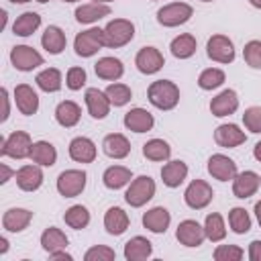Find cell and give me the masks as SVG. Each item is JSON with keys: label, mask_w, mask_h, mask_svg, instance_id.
Instances as JSON below:
<instances>
[{"label": "cell", "mask_w": 261, "mask_h": 261, "mask_svg": "<svg viewBox=\"0 0 261 261\" xmlns=\"http://www.w3.org/2000/svg\"><path fill=\"white\" fill-rule=\"evenodd\" d=\"M147 98L159 110H173L179 102V88L171 80H157L149 86Z\"/></svg>", "instance_id": "6da1fadb"}, {"label": "cell", "mask_w": 261, "mask_h": 261, "mask_svg": "<svg viewBox=\"0 0 261 261\" xmlns=\"http://www.w3.org/2000/svg\"><path fill=\"white\" fill-rule=\"evenodd\" d=\"M102 47H106L104 29L92 27V29L82 31V33L75 35L73 49H75V55H80V57H92V55H96Z\"/></svg>", "instance_id": "7a4b0ae2"}, {"label": "cell", "mask_w": 261, "mask_h": 261, "mask_svg": "<svg viewBox=\"0 0 261 261\" xmlns=\"http://www.w3.org/2000/svg\"><path fill=\"white\" fill-rule=\"evenodd\" d=\"M104 37H106V47L110 49L124 47L135 37V24L128 18H114L104 27Z\"/></svg>", "instance_id": "3957f363"}, {"label": "cell", "mask_w": 261, "mask_h": 261, "mask_svg": "<svg viewBox=\"0 0 261 261\" xmlns=\"http://www.w3.org/2000/svg\"><path fill=\"white\" fill-rule=\"evenodd\" d=\"M155 196V181L153 177L149 175H139L130 181V186L126 188V194H124V200L128 206L133 208H141L145 206L151 198Z\"/></svg>", "instance_id": "277c9868"}, {"label": "cell", "mask_w": 261, "mask_h": 261, "mask_svg": "<svg viewBox=\"0 0 261 261\" xmlns=\"http://www.w3.org/2000/svg\"><path fill=\"white\" fill-rule=\"evenodd\" d=\"M31 149H33L31 135L24 133V130H14L2 141L0 155L2 157H12V159H27L31 155Z\"/></svg>", "instance_id": "5b68a950"}, {"label": "cell", "mask_w": 261, "mask_h": 261, "mask_svg": "<svg viewBox=\"0 0 261 261\" xmlns=\"http://www.w3.org/2000/svg\"><path fill=\"white\" fill-rule=\"evenodd\" d=\"M194 14V8L186 2H171V4H165L163 8L157 10V22L161 27H179L184 22H188Z\"/></svg>", "instance_id": "8992f818"}, {"label": "cell", "mask_w": 261, "mask_h": 261, "mask_svg": "<svg viewBox=\"0 0 261 261\" xmlns=\"http://www.w3.org/2000/svg\"><path fill=\"white\" fill-rule=\"evenodd\" d=\"M86 171L84 169H65L57 175V192L63 196V198H75L84 192L86 188Z\"/></svg>", "instance_id": "52a82bcc"}, {"label": "cell", "mask_w": 261, "mask_h": 261, "mask_svg": "<svg viewBox=\"0 0 261 261\" xmlns=\"http://www.w3.org/2000/svg\"><path fill=\"white\" fill-rule=\"evenodd\" d=\"M212 198H214V190H212L210 184L204 181V179H192L190 186H188L186 192H184V200H186V204H188L192 210H202V208H206V206L212 202Z\"/></svg>", "instance_id": "ba28073f"}, {"label": "cell", "mask_w": 261, "mask_h": 261, "mask_svg": "<svg viewBox=\"0 0 261 261\" xmlns=\"http://www.w3.org/2000/svg\"><path fill=\"white\" fill-rule=\"evenodd\" d=\"M206 53L216 63H232L234 61V45L226 35H212L206 43Z\"/></svg>", "instance_id": "9c48e42d"}, {"label": "cell", "mask_w": 261, "mask_h": 261, "mask_svg": "<svg viewBox=\"0 0 261 261\" xmlns=\"http://www.w3.org/2000/svg\"><path fill=\"white\" fill-rule=\"evenodd\" d=\"M10 63L18 71H33L39 65H43V55L29 45H16L10 51Z\"/></svg>", "instance_id": "30bf717a"}, {"label": "cell", "mask_w": 261, "mask_h": 261, "mask_svg": "<svg viewBox=\"0 0 261 261\" xmlns=\"http://www.w3.org/2000/svg\"><path fill=\"white\" fill-rule=\"evenodd\" d=\"M175 239L184 245V247H200L206 239V230L204 226L198 222V220H181L177 224V230H175Z\"/></svg>", "instance_id": "8fae6325"}, {"label": "cell", "mask_w": 261, "mask_h": 261, "mask_svg": "<svg viewBox=\"0 0 261 261\" xmlns=\"http://www.w3.org/2000/svg\"><path fill=\"white\" fill-rule=\"evenodd\" d=\"M135 65L141 73L153 75L165 65V59H163V55L157 47H141L137 57H135Z\"/></svg>", "instance_id": "7c38bea8"}, {"label": "cell", "mask_w": 261, "mask_h": 261, "mask_svg": "<svg viewBox=\"0 0 261 261\" xmlns=\"http://www.w3.org/2000/svg\"><path fill=\"white\" fill-rule=\"evenodd\" d=\"M84 100H86V106H88V112H90L92 118L102 120V118L108 116L112 104H110L106 92H102V90H98V88H88Z\"/></svg>", "instance_id": "4fadbf2b"}, {"label": "cell", "mask_w": 261, "mask_h": 261, "mask_svg": "<svg viewBox=\"0 0 261 261\" xmlns=\"http://www.w3.org/2000/svg\"><path fill=\"white\" fill-rule=\"evenodd\" d=\"M237 108H239V96H237V92L230 90V88L222 90L220 94H216V96L210 100V112H212L214 116H218V118L234 114Z\"/></svg>", "instance_id": "5bb4252c"}, {"label": "cell", "mask_w": 261, "mask_h": 261, "mask_svg": "<svg viewBox=\"0 0 261 261\" xmlns=\"http://www.w3.org/2000/svg\"><path fill=\"white\" fill-rule=\"evenodd\" d=\"M208 173L214 179H218V181L234 179V175H237V163L230 157H226L222 153H216V155H212L208 159Z\"/></svg>", "instance_id": "9a60e30c"}, {"label": "cell", "mask_w": 261, "mask_h": 261, "mask_svg": "<svg viewBox=\"0 0 261 261\" xmlns=\"http://www.w3.org/2000/svg\"><path fill=\"white\" fill-rule=\"evenodd\" d=\"M259 186H261V177L255 171L247 169V171H241V173L234 175V179H232V194H234V198L245 200V198H251L259 190Z\"/></svg>", "instance_id": "2e32d148"}, {"label": "cell", "mask_w": 261, "mask_h": 261, "mask_svg": "<svg viewBox=\"0 0 261 261\" xmlns=\"http://www.w3.org/2000/svg\"><path fill=\"white\" fill-rule=\"evenodd\" d=\"M14 102H16V108L20 110V114H24V116H31L39 110V96L29 84H18L14 88Z\"/></svg>", "instance_id": "e0dca14e"}, {"label": "cell", "mask_w": 261, "mask_h": 261, "mask_svg": "<svg viewBox=\"0 0 261 261\" xmlns=\"http://www.w3.org/2000/svg\"><path fill=\"white\" fill-rule=\"evenodd\" d=\"M214 141H216L220 147L232 149V147L243 145V143L247 141V135H245V130H241L237 124L226 122V124L216 126V130H214Z\"/></svg>", "instance_id": "ac0fdd59"}, {"label": "cell", "mask_w": 261, "mask_h": 261, "mask_svg": "<svg viewBox=\"0 0 261 261\" xmlns=\"http://www.w3.org/2000/svg\"><path fill=\"white\" fill-rule=\"evenodd\" d=\"M124 126L128 128V130H133V133H147V130H151L153 128V124H155V118H153V114L149 112V110H145V108H130L126 114H124Z\"/></svg>", "instance_id": "d6986e66"}, {"label": "cell", "mask_w": 261, "mask_h": 261, "mask_svg": "<svg viewBox=\"0 0 261 261\" xmlns=\"http://www.w3.org/2000/svg\"><path fill=\"white\" fill-rule=\"evenodd\" d=\"M98 155V149L92 139L88 137H75L69 143V157L77 163H92Z\"/></svg>", "instance_id": "ffe728a7"}, {"label": "cell", "mask_w": 261, "mask_h": 261, "mask_svg": "<svg viewBox=\"0 0 261 261\" xmlns=\"http://www.w3.org/2000/svg\"><path fill=\"white\" fill-rule=\"evenodd\" d=\"M169 222H171V214L167 208L163 206H155L151 210H147L143 214V226L155 234H161L169 228Z\"/></svg>", "instance_id": "44dd1931"}, {"label": "cell", "mask_w": 261, "mask_h": 261, "mask_svg": "<svg viewBox=\"0 0 261 261\" xmlns=\"http://www.w3.org/2000/svg\"><path fill=\"white\" fill-rule=\"evenodd\" d=\"M14 177H16V186L22 192H35L43 184V171H41V165H37V163L35 165H22Z\"/></svg>", "instance_id": "7402d4cb"}, {"label": "cell", "mask_w": 261, "mask_h": 261, "mask_svg": "<svg viewBox=\"0 0 261 261\" xmlns=\"http://www.w3.org/2000/svg\"><path fill=\"white\" fill-rule=\"evenodd\" d=\"M33 220V212L27 208H10L2 216V226L8 232H22Z\"/></svg>", "instance_id": "603a6c76"}, {"label": "cell", "mask_w": 261, "mask_h": 261, "mask_svg": "<svg viewBox=\"0 0 261 261\" xmlns=\"http://www.w3.org/2000/svg\"><path fill=\"white\" fill-rule=\"evenodd\" d=\"M102 149L104 153L110 157V159H124L128 157L130 153V143L124 135L120 133H112V135H106L104 141H102Z\"/></svg>", "instance_id": "cb8c5ba5"}, {"label": "cell", "mask_w": 261, "mask_h": 261, "mask_svg": "<svg viewBox=\"0 0 261 261\" xmlns=\"http://www.w3.org/2000/svg\"><path fill=\"white\" fill-rule=\"evenodd\" d=\"M94 71L100 80H108V82H116L122 77L124 73V65L120 59L116 57H100L96 63H94Z\"/></svg>", "instance_id": "d4e9b609"}, {"label": "cell", "mask_w": 261, "mask_h": 261, "mask_svg": "<svg viewBox=\"0 0 261 261\" xmlns=\"http://www.w3.org/2000/svg\"><path fill=\"white\" fill-rule=\"evenodd\" d=\"M186 177H188V165L184 161H179V159L167 161L161 167V179H163V184L167 188H179Z\"/></svg>", "instance_id": "484cf974"}, {"label": "cell", "mask_w": 261, "mask_h": 261, "mask_svg": "<svg viewBox=\"0 0 261 261\" xmlns=\"http://www.w3.org/2000/svg\"><path fill=\"white\" fill-rule=\"evenodd\" d=\"M153 255V245L145 237H133L124 243V259L126 261H143Z\"/></svg>", "instance_id": "4316f807"}, {"label": "cell", "mask_w": 261, "mask_h": 261, "mask_svg": "<svg viewBox=\"0 0 261 261\" xmlns=\"http://www.w3.org/2000/svg\"><path fill=\"white\" fill-rule=\"evenodd\" d=\"M108 14H110V6L102 2H90V4H82L75 8V20L82 24H92Z\"/></svg>", "instance_id": "83f0119b"}, {"label": "cell", "mask_w": 261, "mask_h": 261, "mask_svg": "<svg viewBox=\"0 0 261 261\" xmlns=\"http://www.w3.org/2000/svg\"><path fill=\"white\" fill-rule=\"evenodd\" d=\"M128 222H130L128 214L122 208H118V206L108 208L106 214H104V228H106L108 234H114V237L122 234L128 228Z\"/></svg>", "instance_id": "f1b7e54d"}, {"label": "cell", "mask_w": 261, "mask_h": 261, "mask_svg": "<svg viewBox=\"0 0 261 261\" xmlns=\"http://www.w3.org/2000/svg\"><path fill=\"white\" fill-rule=\"evenodd\" d=\"M80 118H82V108L73 100H63V102L57 104V108H55V120L61 126L71 128V126H75L80 122Z\"/></svg>", "instance_id": "f546056e"}, {"label": "cell", "mask_w": 261, "mask_h": 261, "mask_svg": "<svg viewBox=\"0 0 261 261\" xmlns=\"http://www.w3.org/2000/svg\"><path fill=\"white\" fill-rule=\"evenodd\" d=\"M41 45H43V49H45L47 53L59 55V53L65 49V45H67L65 33H63L59 27L51 24V27L45 29V33H43V37H41Z\"/></svg>", "instance_id": "4dcf8cb0"}, {"label": "cell", "mask_w": 261, "mask_h": 261, "mask_svg": "<svg viewBox=\"0 0 261 261\" xmlns=\"http://www.w3.org/2000/svg\"><path fill=\"white\" fill-rule=\"evenodd\" d=\"M29 159L41 167H51L57 161V151L49 141H37V143H33Z\"/></svg>", "instance_id": "1f68e13d"}, {"label": "cell", "mask_w": 261, "mask_h": 261, "mask_svg": "<svg viewBox=\"0 0 261 261\" xmlns=\"http://www.w3.org/2000/svg\"><path fill=\"white\" fill-rule=\"evenodd\" d=\"M130 179H133V173H130V169L124 167V165H110V167L102 173V181H104V186H106L108 190H120V188H124L126 184H130Z\"/></svg>", "instance_id": "d6a6232c"}, {"label": "cell", "mask_w": 261, "mask_h": 261, "mask_svg": "<svg viewBox=\"0 0 261 261\" xmlns=\"http://www.w3.org/2000/svg\"><path fill=\"white\" fill-rule=\"evenodd\" d=\"M41 247H43L49 255L55 253V251H63V249H67V237H65V232H63L61 228L49 226V228H45L43 234H41Z\"/></svg>", "instance_id": "836d02e7"}, {"label": "cell", "mask_w": 261, "mask_h": 261, "mask_svg": "<svg viewBox=\"0 0 261 261\" xmlns=\"http://www.w3.org/2000/svg\"><path fill=\"white\" fill-rule=\"evenodd\" d=\"M196 47H198L196 37L190 35V33H184V35L175 37V39L171 41V45H169L171 55L177 57V59H190V57L196 53Z\"/></svg>", "instance_id": "e575fe53"}, {"label": "cell", "mask_w": 261, "mask_h": 261, "mask_svg": "<svg viewBox=\"0 0 261 261\" xmlns=\"http://www.w3.org/2000/svg\"><path fill=\"white\" fill-rule=\"evenodd\" d=\"M39 27H41V14H39V12H22V14L14 20L12 31H14V35H18V37H31Z\"/></svg>", "instance_id": "d590c367"}, {"label": "cell", "mask_w": 261, "mask_h": 261, "mask_svg": "<svg viewBox=\"0 0 261 261\" xmlns=\"http://www.w3.org/2000/svg\"><path fill=\"white\" fill-rule=\"evenodd\" d=\"M35 82H37V86H39L43 92H47V94L61 90V84H63L61 71H59L57 67H47V69L39 71L37 77H35Z\"/></svg>", "instance_id": "8d00e7d4"}, {"label": "cell", "mask_w": 261, "mask_h": 261, "mask_svg": "<svg viewBox=\"0 0 261 261\" xmlns=\"http://www.w3.org/2000/svg\"><path fill=\"white\" fill-rule=\"evenodd\" d=\"M143 155L149 161H167L171 155V147L163 139H151L143 145Z\"/></svg>", "instance_id": "74e56055"}, {"label": "cell", "mask_w": 261, "mask_h": 261, "mask_svg": "<svg viewBox=\"0 0 261 261\" xmlns=\"http://www.w3.org/2000/svg\"><path fill=\"white\" fill-rule=\"evenodd\" d=\"M63 220H65L67 226H71V228H75V230H82V228H86V226L90 224V212H88L86 206L73 204V206H69V208L65 210Z\"/></svg>", "instance_id": "f35d334b"}, {"label": "cell", "mask_w": 261, "mask_h": 261, "mask_svg": "<svg viewBox=\"0 0 261 261\" xmlns=\"http://www.w3.org/2000/svg\"><path fill=\"white\" fill-rule=\"evenodd\" d=\"M204 230H206V239L212 241V243H218L226 237V226H224V220L218 212H212L206 216L204 220Z\"/></svg>", "instance_id": "ab89813d"}, {"label": "cell", "mask_w": 261, "mask_h": 261, "mask_svg": "<svg viewBox=\"0 0 261 261\" xmlns=\"http://www.w3.org/2000/svg\"><path fill=\"white\" fill-rule=\"evenodd\" d=\"M228 224H230L232 232L245 234V232L251 230V216H249V212H247L245 208L234 206V208L228 212Z\"/></svg>", "instance_id": "60d3db41"}, {"label": "cell", "mask_w": 261, "mask_h": 261, "mask_svg": "<svg viewBox=\"0 0 261 261\" xmlns=\"http://www.w3.org/2000/svg\"><path fill=\"white\" fill-rule=\"evenodd\" d=\"M224 80H226V75H224L222 69H218V67H208V69H204V71L198 75V86H200L202 90H216V88H220V86L224 84Z\"/></svg>", "instance_id": "b9f144b4"}, {"label": "cell", "mask_w": 261, "mask_h": 261, "mask_svg": "<svg viewBox=\"0 0 261 261\" xmlns=\"http://www.w3.org/2000/svg\"><path fill=\"white\" fill-rule=\"evenodd\" d=\"M104 92H106V96H108L110 104H114V106H124V104H128V102H130V98H133L130 88H128L126 84H120V82L110 84Z\"/></svg>", "instance_id": "7bdbcfd3"}, {"label": "cell", "mask_w": 261, "mask_h": 261, "mask_svg": "<svg viewBox=\"0 0 261 261\" xmlns=\"http://www.w3.org/2000/svg\"><path fill=\"white\" fill-rule=\"evenodd\" d=\"M245 257V251L239 245H218L214 249L216 261H241Z\"/></svg>", "instance_id": "ee69618b"}, {"label": "cell", "mask_w": 261, "mask_h": 261, "mask_svg": "<svg viewBox=\"0 0 261 261\" xmlns=\"http://www.w3.org/2000/svg\"><path fill=\"white\" fill-rule=\"evenodd\" d=\"M243 57H245L249 67L261 69V41H257V39L249 41L245 45V49H243Z\"/></svg>", "instance_id": "f6af8a7d"}, {"label": "cell", "mask_w": 261, "mask_h": 261, "mask_svg": "<svg viewBox=\"0 0 261 261\" xmlns=\"http://www.w3.org/2000/svg\"><path fill=\"white\" fill-rule=\"evenodd\" d=\"M86 69L84 67H69L67 69V75H65V86L71 90V92H77L86 86Z\"/></svg>", "instance_id": "bcb514c9"}, {"label": "cell", "mask_w": 261, "mask_h": 261, "mask_svg": "<svg viewBox=\"0 0 261 261\" xmlns=\"http://www.w3.org/2000/svg\"><path fill=\"white\" fill-rule=\"evenodd\" d=\"M84 259L86 261H112V259H116V253H114V249H110L106 245H94L86 251Z\"/></svg>", "instance_id": "7dc6e473"}, {"label": "cell", "mask_w": 261, "mask_h": 261, "mask_svg": "<svg viewBox=\"0 0 261 261\" xmlns=\"http://www.w3.org/2000/svg\"><path fill=\"white\" fill-rule=\"evenodd\" d=\"M243 122L247 130L251 133H261V106H251L243 112Z\"/></svg>", "instance_id": "c3c4849f"}, {"label": "cell", "mask_w": 261, "mask_h": 261, "mask_svg": "<svg viewBox=\"0 0 261 261\" xmlns=\"http://www.w3.org/2000/svg\"><path fill=\"white\" fill-rule=\"evenodd\" d=\"M0 96H2V114H0V120L4 122V120L8 118V114H10V98H8V90L2 88V90H0Z\"/></svg>", "instance_id": "681fc988"}, {"label": "cell", "mask_w": 261, "mask_h": 261, "mask_svg": "<svg viewBox=\"0 0 261 261\" xmlns=\"http://www.w3.org/2000/svg\"><path fill=\"white\" fill-rule=\"evenodd\" d=\"M249 259L251 261H261V241H253L249 245Z\"/></svg>", "instance_id": "f907efd6"}, {"label": "cell", "mask_w": 261, "mask_h": 261, "mask_svg": "<svg viewBox=\"0 0 261 261\" xmlns=\"http://www.w3.org/2000/svg\"><path fill=\"white\" fill-rule=\"evenodd\" d=\"M0 171H2V177H0V184H6L12 175H16V171H12L6 163H0Z\"/></svg>", "instance_id": "816d5d0a"}, {"label": "cell", "mask_w": 261, "mask_h": 261, "mask_svg": "<svg viewBox=\"0 0 261 261\" xmlns=\"http://www.w3.org/2000/svg\"><path fill=\"white\" fill-rule=\"evenodd\" d=\"M49 257H51V259H65V261H71V259H73L65 249H63V251H55V253H51Z\"/></svg>", "instance_id": "f5cc1de1"}, {"label": "cell", "mask_w": 261, "mask_h": 261, "mask_svg": "<svg viewBox=\"0 0 261 261\" xmlns=\"http://www.w3.org/2000/svg\"><path fill=\"white\" fill-rule=\"evenodd\" d=\"M253 155H255V159L261 163V141H259V143L253 147Z\"/></svg>", "instance_id": "db71d44e"}, {"label": "cell", "mask_w": 261, "mask_h": 261, "mask_svg": "<svg viewBox=\"0 0 261 261\" xmlns=\"http://www.w3.org/2000/svg\"><path fill=\"white\" fill-rule=\"evenodd\" d=\"M255 216H257V222H259V226H261V200L255 204Z\"/></svg>", "instance_id": "11a10c76"}, {"label": "cell", "mask_w": 261, "mask_h": 261, "mask_svg": "<svg viewBox=\"0 0 261 261\" xmlns=\"http://www.w3.org/2000/svg\"><path fill=\"white\" fill-rule=\"evenodd\" d=\"M6 251H8V241H6V239H4V237H2V239H0V253H2V255H4V253H6Z\"/></svg>", "instance_id": "9f6ffc18"}, {"label": "cell", "mask_w": 261, "mask_h": 261, "mask_svg": "<svg viewBox=\"0 0 261 261\" xmlns=\"http://www.w3.org/2000/svg\"><path fill=\"white\" fill-rule=\"evenodd\" d=\"M249 2H251V6H255V8L261 10V0H249Z\"/></svg>", "instance_id": "6f0895ef"}, {"label": "cell", "mask_w": 261, "mask_h": 261, "mask_svg": "<svg viewBox=\"0 0 261 261\" xmlns=\"http://www.w3.org/2000/svg\"><path fill=\"white\" fill-rule=\"evenodd\" d=\"M10 2H14V4H27V2H31V0H10Z\"/></svg>", "instance_id": "680465c9"}, {"label": "cell", "mask_w": 261, "mask_h": 261, "mask_svg": "<svg viewBox=\"0 0 261 261\" xmlns=\"http://www.w3.org/2000/svg\"><path fill=\"white\" fill-rule=\"evenodd\" d=\"M94 2H102V4H108V2H112V0H94Z\"/></svg>", "instance_id": "91938a15"}, {"label": "cell", "mask_w": 261, "mask_h": 261, "mask_svg": "<svg viewBox=\"0 0 261 261\" xmlns=\"http://www.w3.org/2000/svg\"><path fill=\"white\" fill-rule=\"evenodd\" d=\"M37 2H39V4H45V2H49V0H37Z\"/></svg>", "instance_id": "94428289"}, {"label": "cell", "mask_w": 261, "mask_h": 261, "mask_svg": "<svg viewBox=\"0 0 261 261\" xmlns=\"http://www.w3.org/2000/svg\"><path fill=\"white\" fill-rule=\"evenodd\" d=\"M63 2H77V0H63Z\"/></svg>", "instance_id": "6125c7cd"}, {"label": "cell", "mask_w": 261, "mask_h": 261, "mask_svg": "<svg viewBox=\"0 0 261 261\" xmlns=\"http://www.w3.org/2000/svg\"><path fill=\"white\" fill-rule=\"evenodd\" d=\"M202 2H212V0H202Z\"/></svg>", "instance_id": "be15d7a7"}]
</instances>
